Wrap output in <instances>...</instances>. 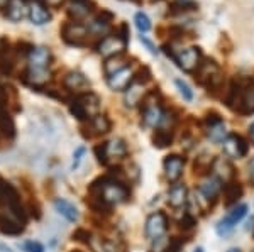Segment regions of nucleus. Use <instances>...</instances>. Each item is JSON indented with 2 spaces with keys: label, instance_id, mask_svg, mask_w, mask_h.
I'll list each match as a JSON object with an SVG mask.
<instances>
[{
  "label": "nucleus",
  "instance_id": "9d476101",
  "mask_svg": "<svg viewBox=\"0 0 254 252\" xmlns=\"http://www.w3.org/2000/svg\"><path fill=\"white\" fill-rule=\"evenodd\" d=\"M205 129H207V137L212 142L219 144V142H224L227 134V127H225V122L219 113H208L205 117Z\"/></svg>",
  "mask_w": 254,
  "mask_h": 252
},
{
  "label": "nucleus",
  "instance_id": "20e7f679",
  "mask_svg": "<svg viewBox=\"0 0 254 252\" xmlns=\"http://www.w3.org/2000/svg\"><path fill=\"white\" fill-rule=\"evenodd\" d=\"M61 39L64 41L69 46H76V48H83L88 44L90 38V31L88 26H83L81 22H64L61 26Z\"/></svg>",
  "mask_w": 254,
  "mask_h": 252
},
{
  "label": "nucleus",
  "instance_id": "58836bf2",
  "mask_svg": "<svg viewBox=\"0 0 254 252\" xmlns=\"http://www.w3.org/2000/svg\"><path fill=\"white\" fill-rule=\"evenodd\" d=\"M116 34L119 36V38H122L126 41L127 44H129V26L124 22V24H121V27H119V31L116 32Z\"/></svg>",
  "mask_w": 254,
  "mask_h": 252
},
{
  "label": "nucleus",
  "instance_id": "39448f33",
  "mask_svg": "<svg viewBox=\"0 0 254 252\" xmlns=\"http://www.w3.org/2000/svg\"><path fill=\"white\" fill-rule=\"evenodd\" d=\"M151 80V73L147 68H142L141 71L136 73V78L130 83V87L126 90V105L127 107H136L137 103H141V100L146 97L144 87L146 83Z\"/></svg>",
  "mask_w": 254,
  "mask_h": 252
},
{
  "label": "nucleus",
  "instance_id": "473e14b6",
  "mask_svg": "<svg viewBox=\"0 0 254 252\" xmlns=\"http://www.w3.org/2000/svg\"><path fill=\"white\" fill-rule=\"evenodd\" d=\"M175 85H176V88H178V92L182 93V97L185 99L187 101H191L193 100V92L190 90V87L185 83L183 80H175Z\"/></svg>",
  "mask_w": 254,
  "mask_h": 252
},
{
  "label": "nucleus",
  "instance_id": "0eeeda50",
  "mask_svg": "<svg viewBox=\"0 0 254 252\" xmlns=\"http://www.w3.org/2000/svg\"><path fill=\"white\" fill-rule=\"evenodd\" d=\"M127 48V43L122 38H119L117 34L114 36H105L104 39H100L95 44V50L100 52L102 56L105 58H112V56H119V54H124Z\"/></svg>",
  "mask_w": 254,
  "mask_h": 252
},
{
  "label": "nucleus",
  "instance_id": "f257e3e1",
  "mask_svg": "<svg viewBox=\"0 0 254 252\" xmlns=\"http://www.w3.org/2000/svg\"><path fill=\"white\" fill-rule=\"evenodd\" d=\"M100 110V99L93 92H83L75 95V99L69 101V112L81 122H88L98 115Z\"/></svg>",
  "mask_w": 254,
  "mask_h": 252
},
{
  "label": "nucleus",
  "instance_id": "ea45409f",
  "mask_svg": "<svg viewBox=\"0 0 254 252\" xmlns=\"http://www.w3.org/2000/svg\"><path fill=\"white\" fill-rule=\"evenodd\" d=\"M73 239H76V241H81V242H90V239H92V235H90L87 230H76L75 234H73Z\"/></svg>",
  "mask_w": 254,
  "mask_h": 252
},
{
  "label": "nucleus",
  "instance_id": "9b49d317",
  "mask_svg": "<svg viewBox=\"0 0 254 252\" xmlns=\"http://www.w3.org/2000/svg\"><path fill=\"white\" fill-rule=\"evenodd\" d=\"M224 154L229 159H241L248 154V142L237 134H229L222 142Z\"/></svg>",
  "mask_w": 254,
  "mask_h": 252
},
{
  "label": "nucleus",
  "instance_id": "4be33fe9",
  "mask_svg": "<svg viewBox=\"0 0 254 252\" xmlns=\"http://www.w3.org/2000/svg\"><path fill=\"white\" fill-rule=\"evenodd\" d=\"M200 192H202L212 203H215L217 197H219L220 190H222V181L217 176H208L205 181L200 185Z\"/></svg>",
  "mask_w": 254,
  "mask_h": 252
},
{
  "label": "nucleus",
  "instance_id": "2f4dec72",
  "mask_svg": "<svg viewBox=\"0 0 254 252\" xmlns=\"http://www.w3.org/2000/svg\"><path fill=\"white\" fill-rule=\"evenodd\" d=\"M134 20H136V27L139 29L141 34H144V32H147V31L151 29V20L144 14V12H137L136 17H134Z\"/></svg>",
  "mask_w": 254,
  "mask_h": 252
},
{
  "label": "nucleus",
  "instance_id": "f8f14e48",
  "mask_svg": "<svg viewBox=\"0 0 254 252\" xmlns=\"http://www.w3.org/2000/svg\"><path fill=\"white\" fill-rule=\"evenodd\" d=\"M116 19V15L109 10H102L100 14L97 15L95 19L90 22L88 26V31H90V36H97L98 41L104 39L105 36H109L110 32V27H112V20Z\"/></svg>",
  "mask_w": 254,
  "mask_h": 252
},
{
  "label": "nucleus",
  "instance_id": "4c0bfd02",
  "mask_svg": "<svg viewBox=\"0 0 254 252\" xmlns=\"http://www.w3.org/2000/svg\"><path fill=\"white\" fill-rule=\"evenodd\" d=\"M180 249H182V241L178 237L170 239V246H168L166 252H180Z\"/></svg>",
  "mask_w": 254,
  "mask_h": 252
},
{
  "label": "nucleus",
  "instance_id": "a211bd4d",
  "mask_svg": "<svg viewBox=\"0 0 254 252\" xmlns=\"http://www.w3.org/2000/svg\"><path fill=\"white\" fill-rule=\"evenodd\" d=\"M63 87L69 92H76V95L83 92H88L87 88L90 87V81L87 80V76L80 71H69L66 76L63 78Z\"/></svg>",
  "mask_w": 254,
  "mask_h": 252
},
{
  "label": "nucleus",
  "instance_id": "79ce46f5",
  "mask_svg": "<svg viewBox=\"0 0 254 252\" xmlns=\"http://www.w3.org/2000/svg\"><path fill=\"white\" fill-rule=\"evenodd\" d=\"M141 43H142V44H144V46L147 48V50H149V52H151V54H156V52H158V50H156V46H154V44H153V43H151V41H149V39H147V38H146V36H141Z\"/></svg>",
  "mask_w": 254,
  "mask_h": 252
},
{
  "label": "nucleus",
  "instance_id": "7c9ffc66",
  "mask_svg": "<svg viewBox=\"0 0 254 252\" xmlns=\"http://www.w3.org/2000/svg\"><path fill=\"white\" fill-rule=\"evenodd\" d=\"M196 3L193 0H173L171 3V12H187V10H195Z\"/></svg>",
  "mask_w": 254,
  "mask_h": 252
},
{
  "label": "nucleus",
  "instance_id": "f704fd0d",
  "mask_svg": "<svg viewBox=\"0 0 254 252\" xmlns=\"http://www.w3.org/2000/svg\"><path fill=\"white\" fill-rule=\"evenodd\" d=\"M195 225H196V220H195L193 213H190V212L183 215V218L180 220V227H182L183 230H190V229H193Z\"/></svg>",
  "mask_w": 254,
  "mask_h": 252
},
{
  "label": "nucleus",
  "instance_id": "8fccbe9b",
  "mask_svg": "<svg viewBox=\"0 0 254 252\" xmlns=\"http://www.w3.org/2000/svg\"><path fill=\"white\" fill-rule=\"evenodd\" d=\"M249 131H251V134H253V136H254V122H253L251 125H249Z\"/></svg>",
  "mask_w": 254,
  "mask_h": 252
},
{
  "label": "nucleus",
  "instance_id": "a878e982",
  "mask_svg": "<svg viewBox=\"0 0 254 252\" xmlns=\"http://www.w3.org/2000/svg\"><path fill=\"white\" fill-rule=\"evenodd\" d=\"M88 246L92 247L93 252H121L116 242L109 241V239H102V237H92Z\"/></svg>",
  "mask_w": 254,
  "mask_h": 252
},
{
  "label": "nucleus",
  "instance_id": "ddd939ff",
  "mask_svg": "<svg viewBox=\"0 0 254 252\" xmlns=\"http://www.w3.org/2000/svg\"><path fill=\"white\" fill-rule=\"evenodd\" d=\"M183 166H185V157L178 156V154H170L163 161V169H165V176L170 183H176L183 174Z\"/></svg>",
  "mask_w": 254,
  "mask_h": 252
},
{
  "label": "nucleus",
  "instance_id": "de8ad7c7",
  "mask_svg": "<svg viewBox=\"0 0 254 252\" xmlns=\"http://www.w3.org/2000/svg\"><path fill=\"white\" fill-rule=\"evenodd\" d=\"M92 0H71V3H90Z\"/></svg>",
  "mask_w": 254,
  "mask_h": 252
},
{
  "label": "nucleus",
  "instance_id": "7ed1b4c3",
  "mask_svg": "<svg viewBox=\"0 0 254 252\" xmlns=\"http://www.w3.org/2000/svg\"><path fill=\"white\" fill-rule=\"evenodd\" d=\"M195 80L198 81L200 85L208 88V93L210 90H215L222 85V75H220V68L219 64L215 63L214 59H203L200 63L198 70L195 71Z\"/></svg>",
  "mask_w": 254,
  "mask_h": 252
},
{
  "label": "nucleus",
  "instance_id": "c756f323",
  "mask_svg": "<svg viewBox=\"0 0 254 252\" xmlns=\"http://www.w3.org/2000/svg\"><path fill=\"white\" fill-rule=\"evenodd\" d=\"M153 142L156 148L163 149L173 142V134H171V131H168V129H159V131H156V134H154Z\"/></svg>",
  "mask_w": 254,
  "mask_h": 252
},
{
  "label": "nucleus",
  "instance_id": "c85d7f7f",
  "mask_svg": "<svg viewBox=\"0 0 254 252\" xmlns=\"http://www.w3.org/2000/svg\"><path fill=\"white\" fill-rule=\"evenodd\" d=\"M14 120L9 115L7 108H0V134L5 137H12L14 136Z\"/></svg>",
  "mask_w": 254,
  "mask_h": 252
},
{
  "label": "nucleus",
  "instance_id": "5fc2aeb1",
  "mask_svg": "<svg viewBox=\"0 0 254 252\" xmlns=\"http://www.w3.org/2000/svg\"><path fill=\"white\" fill-rule=\"evenodd\" d=\"M75 252H80V251H75Z\"/></svg>",
  "mask_w": 254,
  "mask_h": 252
},
{
  "label": "nucleus",
  "instance_id": "2eb2a0df",
  "mask_svg": "<svg viewBox=\"0 0 254 252\" xmlns=\"http://www.w3.org/2000/svg\"><path fill=\"white\" fill-rule=\"evenodd\" d=\"M53 61V54L49 48L44 46H34L31 54L27 56V66L29 68H41V70H49Z\"/></svg>",
  "mask_w": 254,
  "mask_h": 252
},
{
  "label": "nucleus",
  "instance_id": "dca6fc26",
  "mask_svg": "<svg viewBox=\"0 0 254 252\" xmlns=\"http://www.w3.org/2000/svg\"><path fill=\"white\" fill-rule=\"evenodd\" d=\"M212 171H214V176L219 178L224 185L232 183V181H234V178H236L234 166L231 164L229 157H224V156L215 157L214 162H212Z\"/></svg>",
  "mask_w": 254,
  "mask_h": 252
},
{
  "label": "nucleus",
  "instance_id": "6ab92c4d",
  "mask_svg": "<svg viewBox=\"0 0 254 252\" xmlns=\"http://www.w3.org/2000/svg\"><path fill=\"white\" fill-rule=\"evenodd\" d=\"M188 202V190L183 183H173L170 190H168V203L171 208H182Z\"/></svg>",
  "mask_w": 254,
  "mask_h": 252
},
{
  "label": "nucleus",
  "instance_id": "423d86ee",
  "mask_svg": "<svg viewBox=\"0 0 254 252\" xmlns=\"http://www.w3.org/2000/svg\"><path fill=\"white\" fill-rule=\"evenodd\" d=\"M173 59L178 63V66L187 73H195L196 70H198L200 63L203 61L202 59V51H200V48H195V46H190V48L182 50Z\"/></svg>",
  "mask_w": 254,
  "mask_h": 252
},
{
  "label": "nucleus",
  "instance_id": "603ef678",
  "mask_svg": "<svg viewBox=\"0 0 254 252\" xmlns=\"http://www.w3.org/2000/svg\"><path fill=\"white\" fill-rule=\"evenodd\" d=\"M227 252H241V251L239 249H229Z\"/></svg>",
  "mask_w": 254,
  "mask_h": 252
},
{
  "label": "nucleus",
  "instance_id": "cd10ccee",
  "mask_svg": "<svg viewBox=\"0 0 254 252\" xmlns=\"http://www.w3.org/2000/svg\"><path fill=\"white\" fill-rule=\"evenodd\" d=\"M127 68V59L124 54H119V56H112V58H109L107 61L104 63V71L107 76H112L114 73L124 70Z\"/></svg>",
  "mask_w": 254,
  "mask_h": 252
},
{
  "label": "nucleus",
  "instance_id": "6e6552de",
  "mask_svg": "<svg viewBox=\"0 0 254 252\" xmlns=\"http://www.w3.org/2000/svg\"><path fill=\"white\" fill-rule=\"evenodd\" d=\"M246 213H248V205H239V206H236V208H232L222 220H219V223H217V227H215L217 234H219L220 237L229 235L234 230V227L237 223L246 217Z\"/></svg>",
  "mask_w": 254,
  "mask_h": 252
},
{
  "label": "nucleus",
  "instance_id": "5701e85b",
  "mask_svg": "<svg viewBox=\"0 0 254 252\" xmlns=\"http://www.w3.org/2000/svg\"><path fill=\"white\" fill-rule=\"evenodd\" d=\"M27 14L29 9L24 7L22 0H10L9 5L5 7V19H9L10 22H20Z\"/></svg>",
  "mask_w": 254,
  "mask_h": 252
},
{
  "label": "nucleus",
  "instance_id": "bb28decb",
  "mask_svg": "<svg viewBox=\"0 0 254 252\" xmlns=\"http://www.w3.org/2000/svg\"><path fill=\"white\" fill-rule=\"evenodd\" d=\"M224 197H225V205L227 206L236 205L237 200L243 197V186L236 181L227 183V185H224Z\"/></svg>",
  "mask_w": 254,
  "mask_h": 252
},
{
  "label": "nucleus",
  "instance_id": "49530a36",
  "mask_svg": "<svg viewBox=\"0 0 254 252\" xmlns=\"http://www.w3.org/2000/svg\"><path fill=\"white\" fill-rule=\"evenodd\" d=\"M9 2H10V0H0V10L5 9V7L9 5Z\"/></svg>",
  "mask_w": 254,
  "mask_h": 252
},
{
  "label": "nucleus",
  "instance_id": "a19ab883",
  "mask_svg": "<svg viewBox=\"0 0 254 252\" xmlns=\"http://www.w3.org/2000/svg\"><path fill=\"white\" fill-rule=\"evenodd\" d=\"M83 154H85V148H78L75 151V154H73V169L78 168V164H80L81 157H83Z\"/></svg>",
  "mask_w": 254,
  "mask_h": 252
},
{
  "label": "nucleus",
  "instance_id": "c03bdc74",
  "mask_svg": "<svg viewBox=\"0 0 254 252\" xmlns=\"http://www.w3.org/2000/svg\"><path fill=\"white\" fill-rule=\"evenodd\" d=\"M64 0H44V3H46L48 7H53V9H58V7L63 5Z\"/></svg>",
  "mask_w": 254,
  "mask_h": 252
},
{
  "label": "nucleus",
  "instance_id": "3c124183",
  "mask_svg": "<svg viewBox=\"0 0 254 252\" xmlns=\"http://www.w3.org/2000/svg\"><path fill=\"white\" fill-rule=\"evenodd\" d=\"M193 252H203V249H202V247H196Z\"/></svg>",
  "mask_w": 254,
  "mask_h": 252
},
{
  "label": "nucleus",
  "instance_id": "b1692460",
  "mask_svg": "<svg viewBox=\"0 0 254 252\" xmlns=\"http://www.w3.org/2000/svg\"><path fill=\"white\" fill-rule=\"evenodd\" d=\"M55 208L61 217H64L69 222H76L78 220V210L73 203H69L68 200H63V198H56L55 200Z\"/></svg>",
  "mask_w": 254,
  "mask_h": 252
},
{
  "label": "nucleus",
  "instance_id": "f03ea898",
  "mask_svg": "<svg viewBox=\"0 0 254 252\" xmlns=\"http://www.w3.org/2000/svg\"><path fill=\"white\" fill-rule=\"evenodd\" d=\"M95 154L100 164L110 166L124 159L127 154V146L122 139H112L104 144H98L95 148Z\"/></svg>",
  "mask_w": 254,
  "mask_h": 252
},
{
  "label": "nucleus",
  "instance_id": "aec40b11",
  "mask_svg": "<svg viewBox=\"0 0 254 252\" xmlns=\"http://www.w3.org/2000/svg\"><path fill=\"white\" fill-rule=\"evenodd\" d=\"M237 112L243 113V115H248V113L254 112V81L248 80V83L244 85L243 90V97H241V103Z\"/></svg>",
  "mask_w": 254,
  "mask_h": 252
},
{
  "label": "nucleus",
  "instance_id": "e433bc0d",
  "mask_svg": "<svg viewBox=\"0 0 254 252\" xmlns=\"http://www.w3.org/2000/svg\"><path fill=\"white\" fill-rule=\"evenodd\" d=\"M9 93H10V87H3L0 85V108H7L9 107Z\"/></svg>",
  "mask_w": 254,
  "mask_h": 252
},
{
  "label": "nucleus",
  "instance_id": "f3484780",
  "mask_svg": "<svg viewBox=\"0 0 254 252\" xmlns=\"http://www.w3.org/2000/svg\"><path fill=\"white\" fill-rule=\"evenodd\" d=\"M110 131V120L107 115H102L98 113L97 117H93L92 120L87 122V125L83 127V136L92 139V137H98V136H104Z\"/></svg>",
  "mask_w": 254,
  "mask_h": 252
},
{
  "label": "nucleus",
  "instance_id": "412c9836",
  "mask_svg": "<svg viewBox=\"0 0 254 252\" xmlns=\"http://www.w3.org/2000/svg\"><path fill=\"white\" fill-rule=\"evenodd\" d=\"M29 19L32 24H36V26H44V24H48L49 20H51V14L48 12L46 5L44 3H39V2H34L29 5Z\"/></svg>",
  "mask_w": 254,
  "mask_h": 252
},
{
  "label": "nucleus",
  "instance_id": "6e6d98bb",
  "mask_svg": "<svg viewBox=\"0 0 254 252\" xmlns=\"http://www.w3.org/2000/svg\"><path fill=\"white\" fill-rule=\"evenodd\" d=\"M253 252H254V251H253Z\"/></svg>",
  "mask_w": 254,
  "mask_h": 252
},
{
  "label": "nucleus",
  "instance_id": "393cba45",
  "mask_svg": "<svg viewBox=\"0 0 254 252\" xmlns=\"http://www.w3.org/2000/svg\"><path fill=\"white\" fill-rule=\"evenodd\" d=\"M95 9L93 2L90 3H71L68 9V15L71 19H75V22H81L83 19H87L90 14Z\"/></svg>",
  "mask_w": 254,
  "mask_h": 252
},
{
  "label": "nucleus",
  "instance_id": "09e8293b",
  "mask_svg": "<svg viewBox=\"0 0 254 252\" xmlns=\"http://www.w3.org/2000/svg\"><path fill=\"white\" fill-rule=\"evenodd\" d=\"M24 3H34V2H39V3H44V0H22Z\"/></svg>",
  "mask_w": 254,
  "mask_h": 252
},
{
  "label": "nucleus",
  "instance_id": "c9c22d12",
  "mask_svg": "<svg viewBox=\"0 0 254 252\" xmlns=\"http://www.w3.org/2000/svg\"><path fill=\"white\" fill-rule=\"evenodd\" d=\"M153 242H154V246L151 247V252H166L168 246H170V239H166V237H159Z\"/></svg>",
  "mask_w": 254,
  "mask_h": 252
},
{
  "label": "nucleus",
  "instance_id": "37998d69",
  "mask_svg": "<svg viewBox=\"0 0 254 252\" xmlns=\"http://www.w3.org/2000/svg\"><path fill=\"white\" fill-rule=\"evenodd\" d=\"M248 171H249V181H251V185L254 186V157H251V161H249Z\"/></svg>",
  "mask_w": 254,
  "mask_h": 252
},
{
  "label": "nucleus",
  "instance_id": "1a4fd4ad",
  "mask_svg": "<svg viewBox=\"0 0 254 252\" xmlns=\"http://www.w3.org/2000/svg\"><path fill=\"white\" fill-rule=\"evenodd\" d=\"M168 229V217L163 212H154L147 217L144 225V234L149 241H156L159 237H165Z\"/></svg>",
  "mask_w": 254,
  "mask_h": 252
},
{
  "label": "nucleus",
  "instance_id": "4468645a",
  "mask_svg": "<svg viewBox=\"0 0 254 252\" xmlns=\"http://www.w3.org/2000/svg\"><path fill=\"white\" fill-rule=\"evenodd\" d=\"M134 78H136V73L130 66H127L124 70L114 73L112 76H107V83L114 92H126L134 81Z\"/></svg>",
  "mask_w": 254,
  "mask_h": 252
},
{
  "label": "nucleus",
  "instance_id": "a18cd8bd",
  "mask_svg": "<svg viewBox=\"0 0 254 252\" xmlns=\"http://www.w3.org/2000/svg\"><path fill=\"white\" fill-rule=\"evenodd\" d=\"M7 50H10V44H9V41L7 39H3V38H0V56L3 54Z\"/></svg>",
  "mask_w": 254,
  "mask_h": 252
},
{
  "label": "nucleus",
  "instance_id": "72a5a7b5",
  "mask_svg": "<svg viewBox=\"0 0 254 252\" xmlns=\"http://www.w3.org/2000/svg\"><path fill=\"white\" fill-rule=\"evenodd\" d=\"M20 249L24 252H44V247L41 246L39 242H34V241H26L20 244Z\"/></svg>",
  "mask_w": 254,
  "mask_h": 252
},
{
  "label": "nucleus",
  "instance_id": "864d4df0",
  "mask_svg": "<svg viewBox=\"0 0 254 252\" xmlns=\"http://www.w3.org/2000/svg\"><path fill=\"white\" fill-rule=\"evenodd\" d=\"M153 2H158V0H153Z\"/></svg>",
  "mask_w": 254,
  "mask_h": 252
}]
</instances>
